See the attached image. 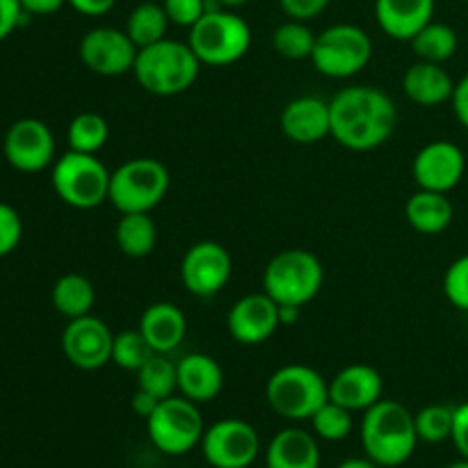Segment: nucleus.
I'll return each instance as SVG.
<instances>
[{
  "mask_svg": "<svg viewBox=\"0 0 468 468\" xmlns=\"http://www.w3.org/2000/svg\"><path fill=\"white\" fill-rule=\"evenodd\" d=\"M324 282L323 263L306 250H283L263 270V292L282 306H304Z\"/></svg>",
  "mask_w": 468,
  "mask_h": 468,
  "instance_id": "39448f33",
  "label": "nucleus"
},
{
  "mask_svg": "<svg viewBox=\"0 0 468 468\" xmlns=\"http://www.w3.org/2000/svg\"><path fill=\"white\" fill-rule=\"evenodd\" d=\"M451 441L455 443L462 460H468V402H462V405L455 407Z\"/></svg>",
  "mask_w": 468,
  "mask_h": 468,
  "instance_id": "a19ab883",
  "label": "nucleus"
},
{
  "mask_svg": "<svg viewBox=\"0 0 468 468\" xmlns=\"http://www.w3.org/2000/svg\"><path fill=\"white\" fill-rule=\"evenodd\" d=\"M407 222L423 236H439L446 231L455 218V208L448 195L432 190H416L405 206Z\"/></svg>",
  "mask_w": 468,
  "mask_h": 468,
  "instance_id": "393cba45",
  "label": "nucleus"
},
{
  "mask_svg": "<svg viewBox=\"0 0 468 468\" xmlns=\"http://www.w3.org/2000/svg\"><path fill=\"white\" fill-rule=\"evenodd\" d=\"M23 238V219L14 206L0 201V259L12 254Z\"/></svg>",
  "mask_w": 468,
  "mask_h": 468,
  "instance_id": "e433bc0d",
  "label": "nucleus"
},
{
  "mask_svg": "<svg viewBox=\"0 0 468 468\" xmlns=\"http://www.w3.org/2000/svg\"><path fill=\"white\" fill-rule=\"evenodd\" d=\"M219 3L224 5V9H238L242 7V5L250 3V0H219Z\"/></svg>",
  "mask_w": 468,
  "mask_h": 468,
  "instance_id": "09e8293b",
  "label": "nucleus"
},
{
  "mask_svg": "<svg viewBox=\"0 0 468 468\" xmlns=\"http://www.w3.org/2000/svg\"><path fill=\"white\" fill-rule=\"evenodd\" d=\"M169 18L160 3H140L131 12L126 21V35L131 37L137 48L155 44L167 37Z\"/></svg>",
  "mask_w": 468,
  "mask_h": 468,
  "instance_id": "c85d7f7f",
  "label": "nucleus"
},
{
  "mask_svg": "<svg viewBox=\"0 0 468 468\" xmlns=\"http://www.w3.org/2000/svg\"><path fill=\"white\" fill-rule=\"evenodd\" d=\"M370 58H373V41L368 32L352 23H336L315 37L311 62L323 76L343 80L364 71Z\"/></svg>",
  "mask_w": 468,
  "mask_h": 468,
  "instance_id": "9d476101",
  "label": "nucleus"
},
{
  "mask_svg": "<svg viewBox=\"0 0 468 468\" xmlns=\"http://www.w3.org/2000/svg\"><path fill=\"white\" fill-rule=\"evenodd\" d=\"M443 468H468V460H460V462H452V464L443 466Z\"/></svg>",
  "mask_w": 468,
  "mask_h": 468,
  "instance_id": "8fccbe9b",
  "label": "nucleus"
},
{
  "mask_svg": "<svg viewBox=\"0 0 468 468\" xmlns=\"http://www.w3.org/2000/svg\"><path fill=\"white\" fill-rule=\"evenodd\" d=\"M199 446L213 468H250L261 452V437L247 420L222 419L206 428Z\"/></svg>",
  "mask_w": 468,
  "mask_h": 468,
  "instance_id": "9b49d317",
  "label": "nucleus"
},
{
  "mask_svg": "<svg viewBox=\"0 0 468 468\" xmlns=\"http://www.w3.org/2000/svg\"><path fill=\"white\" fill-rule=\"evenodd\" d=\"M443 295L455 309L468 311V254L448 265L443 274Z\"/></svg>",
  "mask_w": 468,
  "mask_h": 468,
  "instance_id": "c9c22d12",
  "label": "nucleus"
},
{
  "mask_svg": "<svg viewBox=\"0 0 468 468\" xmlns=\"http://www.w3.org/2000/svg\"><path fill=\"white\" fill-rule=\"evenodd\" d=\"M67 5V0H21V7L27 16H46L55 14Z\"/></svg>",
  "mask_w": 468,
  "mask_h": 468,
  "instance_id": "c03bdc74",
  "label": "nucleus"
},
{
  "mask_svg": "<svg viewBox=\"0 0 468 468\" xmlns=\"http://www.w3.org/2000/svg\"><path fill=\"white\" fill-rule=\"evenodd\" d=\"M110 176L103 163L94 154H78L69 149L53 163L50 183L59 199L78 210H90L108 201Z\"/></svg>",
  "mask_w": 468,
  "mask_h": 468,
  "instance_id": "6e6552de",
  "label": "nucleus"
},
{
  "mask_svg": "<svg viewBox=\"0 0 468 468\" xmlns=\"http://www.w3.org/2000/svg\"><path fill=\"white\" fill-rule=\"evenodd\" d=\"M336 468H379L370 457H350V460H343Z\"/></svg>",
  "mask_w": 468,
  "mask_h": 468,
  "instance_id": "de8ad7c7",
  "label": "nucleus"
},
{
  "mask_svg": "<svg viewBox=\"0 0 468 468\" xmlns=\"http://www.w3.org/2000/svg\"><path fill=\"white\" fill-rule=\"evenodd\" d=\"M169 23L190 30L206 14V0H163Z\"/></svg>",
  "mask_w": 468,
  "mask_h": 468,
  "instance_id": "4c0bfd02",
  "label": "nucleus"
},
{
  "mask_svg": "<svg viewBox=\"0 0 468 468\" xmlns=\"http://www.w3.org/2000/svg\"><path fill=\"white\" fill-rule=\"evenodd\" d=\"M466 3H468V0H466Z\"/></svg>",
  "mask_w": 468,
  "mask_h": 468,
  "instance_id": "3c124183",
  "label": "nucleus"
},
{
  "mask_svg": "<svg viewBox=\"0 0 468 468\" xmlns=\"http://www.w3.org/2000/svg\"><path fill=\"white\" fill-rule=\"evenodd\" d=\"M135 375L137 388L151 393V396H155L158 400L176 396V364H174L167 355H158V352H155Z\"/></svg>",
  "mask_w": 468,
  "mask_h": 468,
  "instance_id": "2f4dec72",
  "label": "nucleus"
},
{
  "mask_svg": "<svg viewBox=\"0 0 468 468\" xmlns=\"http://www.w3.org/2000/svg\"><path fill=\"white\" fill-rule=\"evenodd\" d=\"M283 14L297 21H311L327 9L329 0H279Z\"/></svg>",
  "mask_w": 468,
  "mask_h": 468,
  "instance_id": "58836bf2",
  "label": "nucleus"
},
{
  "mask_svg": "<svg viewBox=\"0 0 468 468\" xmlns=\"http://www.w3.org/2000/svg\"><path fill=\"white\" fill-rule=\"evenodd\" d=\"M178 396L204 405L215 400L224 388V370L218 361L204 352H192L176 361Z\"/></svg>",
  "mask_w": 468,
  "mask_h": 468,
  "instance_id": "aec40b11",
  "label": "nucleus"
},
{
  "mask_svg": "<svg viewBox=\"0 0 468 468\" xmlns=\"http://www.w3.org/2000/svg\"><path fill=\"white\" fill-rule=\"evenodd\" d=\"M332 137L350 151H373L387 144L398 126V105L373 85L346 87L329 101Z\"/></svg>",
  "mask_w": 468,
  "mask_h": 468,
  "instance_id": "f257e3e1",
  "label": "nucleus"
},
{
  "mask_svg": "<svg viewBox=\"0 0 468 468\" xmlns=\"http://www.w3.org/2000/svg\"><path fill=\"white\" fill-rule=\"evenodd\" d=\"M452 416L455 407L451 405H428L414 414L416 434L423 443H443L452 434Z\"/></svg>",
  "mask_w": 468,
  "mask_h": 468,
  "instance_id": "72a5a7b5",
  "label": "nucleus"
},
{
  "mask_svg": "<svg viewBox=\"0 0 468 468\" xmlns=\"http://www.w3.org/2000/svg\"><path fill=\"white\" fill-rule=\"evenodd\" d=\"M160 405V400L155 396H151V393H146V391H142V388H137L135 391V396H133V400H131V407H133V411H135L137 416H140V419H149L151 414H154L155 411V407Z\"/></svg>",
  "mask_w": 468,
  "mask_h": 468,
  "instance_id": "a18cd8bd",
  "label": "nucleus"
},
{
  "mask_svg": "<svg viewBox=\"0 0 468 468\" xmlns=\"http://www.w3.org/2000/svg\"><path fill=\"white\" fill-rule=\"evenodd\" d=\"M3 151L7 163L18 172H44L55 163V137L41 119L23 117L5 133Z\"/></svg>",
  "mask_w": 468,
  "mask_h": 468,
  "instance_id": "4468645a",
  "label": "nucleus"
},
{
  "mask_svg": "<svg viewBox=\"0 0 468 468\" xmlns=\"http://www.w3.org/2000/svg\"><path fill=\"white\" fill-rule=\"evenodd\" d=\"M302 315V306H282L279 304V324L282 327H292Z\"/></svg>",
  "mask_w": 468,
  "mask_h": 468,
  "instance_id": "49530a36",
  "label": "nucleus"
},
{
  "mask_svg": "<svg viewBox=\"0 0 468 468\" xmlns=\"http://www.w3.org/2000/svg\"><path fill=\"white\" fill-rule=\"evenodd\" d=\"M279 327V304L263 291L240 297L229 309L227 329L240 346H261Z\"/></svg>",
  "mask_w": 468,
  "mask_h": 468,
  "instance_id": "f3484780",
  "label": "nucleus"
},
{
  "mask_svg": "<svg viewBox=\"0 0 468 468\" xmlns=\"http://www.w3.org/2000/svg\"><path fill=\"white\" fill-rule=\"evenodd\" d=\"M187 44L201 64L229 67L247 55L251 46V27L233 9L204 14L190 27Z\"/></svg>",
  "mask_w": 468,
  "mask_h": 468,
  "instance_id": "423d86ee",
  "label": "nucleus"
},
{
  "mask_svg": "<svg viewBox=\"0 0 468 468\" xmlns=\"http://www.w3.org/2000/svg\"><path fill=\"white\" fill-rule=\"evenodd\" d=\"M114 334L96 315L69 320L62 332V352L78 370H101L112 364Z\"/></svg>",
  "mask_w": 468,
  "mask_h": 468,
  "instance_id": "2eb2a0df",
  "label": "nucleus"
},
{
  "mask_svg": "<svg viewBox=\"0 0 468 468\" xmlns=\"http://www.w3.org/2000/svg\"><path fill=\"white\" fill-rule=\"evenodd\" d=\"M315 37L318 35L306 26V21L288 18L286 23H282L274 30L272 46L277 50V55H282L283 59L300 62V59H311L315 48Z\"/></svg>",
  "mask_w": 468,
  "mask_h": 468,
  "instance_id": "7c9ffc66",
  "label": "nucleus"
},
{
  "mask_svg": "<svg viewBox=\"0 0 468 468\" xmlns=\"http://www.w3.org/2000/svg\"><path fill=\"white\" fill-rule=\"evenodd\" d=\"M270 410L286 420H311L329 400V384L315 368L304 364L282 366L265 384Z\"/></svg>",
  "mask_w": 468,
  "mask_h": 468,
  "instance_id": "20e7f679",
  "label": "nucleus"
},
{
  "mask_svg": "<svg viewBox=\"0 0 468 468\" xmlns=\"http://www.w3.org/2000/svg\"><path fill=\"white\" fill-rule=\"evenodd\" d=\"M282 133L295 144H318L332 137V110L320 96H297L288 101L279 119Z\"/></svg>",
  "mask_w": 468,
  "mask_h": 468,
  "instance_id": "a211bd4d",
  "label": "nucleus"
},
{
  "mask_svg": "<svg viewBox=\"0 0 468 468\" xmlns=\"http://www.w3.org/2000/svg\"><path fill=\"white\" fill-rule=\"evenodd\" d=\"M27 16L21 7V0H0V41L7 39Z\"/></svg>",
  "mask_w": 468,
  "mask_h": 468,
  "instance_id": "ea45409f",
  "label": "nucleus"
},
{
  "mask_svg": "<svg viewBox=\"0 0 468 468\" xmlns=\"http://www.w3.org/2000/svg\"><path fill=\"white\" fill-rule=\"evenodd\" d=\"M204 64L187 41L165 39L137 50L135 76L137 85L154 96H176L190 90L199 78Z\"/></svg>",
  "mask_w": 468,
  "mask_h": 468,
  "instance_id": "7ed1b4c3",
  "label": "nucleus"
},
{
  "mask_svg": "<svg viewBox=\"0 0 468 468\" xmlns=\"http://www.w3.org/2000/svg\"><path fill=\"white\" fill-rule=\"evenodd\" d=\"M361 446L379 468H396L410 462L419 446L414 414L396 400H379L364 411Z\"/></svg>",
  "mask_w": 468,
  "mask_h": 468,
  "instance_id": "f03ea898",
  "label": "nucleus"
},
{
  "mask_svg": "<svg viewBox=\"0 0 468 468\" xmlns=\"http://www.w3.org/2000/svg\"><path fill=\"white\" fill-rule=\"evenodd\" d=\"M268 468H320V446L311 432L302 428H283L272 437L265 451Z\"/></svg>",
  "mask_w": 468,
  "mask_h": 468,
  "instance_id": "b1692460",
  "label": "nucleus"
},
{
  "mask_svg": "<svg viewBox=\"0 0 468 468\" xmlns=\"http://www.w3.org/2000/svg\"><path fill=\"white\" fill-rule=\"evenodd\" d=\"M451 105H452V112H455L457 122H460L462 126L468 131V73L455 82V91H452Z\"/></svg>",
  "mask_w": 468,
  "mask_h": 468,
  "instance_id": "79ce46f5",
  "label": "nucleus"
},
{
  "mask_svg": "<svg viewBox=\"0 0 468 468\" xmlns=\"http://www.w3.org/2000/svg\"><path fill=\"white\" fill-rule=\"evenodd\" d=\"M432 16L434 0H375V21L391 39L411 41Z\"/></svg>",
  "mask_w": 468,
  "mask_h": 468,
  "instance_id": "412c9836",
  "label": "nucleus"
},
{
  "mask_svg": "<svg viewBox=\"0 0 468 468\" xmlns=\"http://www.w3.org/2000/svg\"><path fill=\"white\" fill-rule=\"evenodd\" d=\"M137 46L133 44L126 30L119 27H91L80 39V62L91 73L103 78H117L133 71L137 58Z\"/></svg>",
  "mask_w": 468,
  "mask_h": 468,
  "instance_id": "ddd939ff",
  "label": "nucleus"
},
{
  "mask_svg": "<svg viewBox=\"0 0 468 468\" xmlns=\"http://www.w3.org/2000/svg\"><path fill=\"white\" fill-rule=\"evenodd\" d=\"M411 50L419 59H425V62H437L443 64L457 53V46H460V39H457V32L452 30L448 23L430 21L414 39L410 41Z\"/></svg>",
  "mask_w": 468,
  "mask_h": 468,
  "instance_id": "cd10ccee",
  "label": "nucleus"
},
{
  "mask_svg": "<svg viewBox=\"0 0 468 468\" xmlns=\"http://www.w3.org/2000/svg\"><path fill=\"white\" fill-rule=\"evenodd\" d=\"M50 300H53L55 311L62 314L64 318H82V315L91 314V306L96 302V288L85 274L69 272L55 282Z\"/></svg>",
  "mask_w": 468,
  "mask_h": 468,
  "instance_id": "a878e982",
  "label": "nucleus"
},
{
  "mask_svg": "<svg viewBox=\"0 0 468 468\" xmlns=\"http://www.w3.org/2000/svg\"><path fill=\"white\" fill-rule=\"evenodd\" d=\"M233 274V261L227 247L215 240L195 242L183 254L181 282L195 297H213L224 291Z\"/></svg>",
  "mask_w": 468,
  "mask_h": 468,
  "instance_id": "f8f14e48",
  "label": "nucleus"
},
{
  "mask_svg": "<svg viewBox=\"0 0 468 468\" xmlns=\"http://www.w3.org/2000/svg\"><path fill=\"white\" fill-rule=\"evenodd\" d=\"M384 378L378 368L366 364L346 366L329 382V400L347 411H366L382 400Z\"/></svg>",
  "mask_w": 468,
  "mask_h": 468,
  "instance_id": "6ab92c4d",
  "label": "nucleus"
},
{
  "mask_svg": "<svg viewBox=\"0 0 468 468\" xmlns=\"http://www.w3.org/2000/svg\"><path fill=\"white\" fill-rule=\"evenodd\" d=\"M402 90H405L407 99L414 101L416 105L437 108V105L451 103L452 91H455V80L443 69V64L419 59V62H414L405 71Z\"/></svg>",
  "mask_w": 468,
  "mask_h": 468,
  "instance_id": "5701e85b",
  "label": "nucleus"
},
{
  "mask_svg": "<svg viewBox=\"0 0 468 468\" xmlns=\"http://www.w3.org/2000/svg\"><path fill=\"white\" fill-rule=\"evenodd\" d=\"M151 443L169 457L187 455L201 443L206 432L204 416L197 402L183 396L160 400L154 414L146 419Z\"/></svg>",
  "mask_w": 468,
  "mask_h": 468,
  "instance_id": "1a4fd4ad",
  "label": "nucleus"
},
{
  "mask_svg": "<svg viewBox=\"0 0 468 468\" xmlns=\"http://www.w3.org/2000/svg\"><path fill=\"white\" fill-rule=\"evenodd\" d=\"M167 167L155 158H133L110 176L108 201L119 213H151L169 190Z\"/></svg>",
  "mask_w": 468,
  "mask_h": 468,
  "instance_id": "0eeeda50",
  "label": "nucleus"
},
{
  "mask_svg": "<svg viewBox=\"0 0 468 468\" xmlns=\"http://www.w3.org/2000/svg\"><path fill=\"white\" fill-rule=\"evenodd\" d=\"M119 251L128 259H144L155 250L158 229L149 213H123L114 229Z\"/></svg>",
  "mask_w": 468,
  "mask_h": 468,
  "instance_id": "bb28decb",
  "label": "nucleus"
},
{
  "mask_svg": "<svg viewBox=\"0 0 468 468\" xmlns=\"http://www.w3.org/2000/svg\"><path fill=\"white\" fill-rule=\"evenodd\" d=\"M466 172V155L455 142L434 140L416 154L411 176L420 190L448 195L462 183Z\"/></svg>",
  "mask_w": 468,
  "mask_h": 468,
  "instance_id": "dca6fc26",
  "label": "nucleus"
},
{
  "mask_svg": "<svg viewBox=\"0 0 468 468\" xmlns=\"http://www.w3.org/2000/svg\"><path fill=\"white\" fill-rule=\"evenodd\" d=\"M311 425H314L315 437H320L323 441H343V439L350 437L352 432V411H347L346 407L336 405V402L327 400L311 419Z\"/></svg>",
  "mask_w": 468,
  "mask_h": 468,
  "instance_id": "f704fd0d",
  "label": "nucleus"
},
{
  "mask_svg": "<svg viewBox=\"0 0 468 468\" xmlns=\"http://www.w3.org/2000/svg\"><path fill=\"white\" fill-rule=\"evenodd\" d=\"M142 336L158 355H169L183 343L187 332L186 314L172 302H155L140 315Z\"/></svg>",
  "mask_w": 468,
  "mask_h": 468,
  "instance_id": "4be33fe9",
  "label": "nucleus"
},
{
  "mask_svg": "<svg viewBox=\"0 0 468 468\" xmlns=\"http://www.w3.org/2000/svg\"><path fill=\"white\" fill-rule=\"evenodd\" d=\"M154 355L155 352L151 350V346L146 343V338L142 336L140 329H128V332L114 334L112 364L117 366V368L137 373V370H140Z\"/></svg>",
  "mask_w": 468,
  "mask_h": 468,
  "instance_id": "473e14b6",
  "label": "nucleus"
},
{
  "mask_svg": "<svg viewBox=\"0 0 468 468\" xmlns=\"http://www.w3.org/2000/svg\"><path fill=\"white\" fill-rule=\"evenodd\" d=\"M110 137V126L99 112H80L71 119L67 131L69 149L78 154H99Z\"/></svg>",
  "mask_w": 468,
  "mask_h": 468,
  "instance_id": "c756f323",
  "label": "nucleus"
},
{
  "mask_svg": "<svg viewBox=\"0 0 468 468\" xmlns=\"http://www.w3.org/2000/svg\"><path fill=\"white\" fill-rule=\"evenodd\" d=\"M67 3L82 16H103L114 7L117 0H67Z\"/></svg>",
  "mask_w": 468,
  "mask_h": 468,
  "instance_id": "37998d69",
  "label": "nucleus"
}]
</instances>
